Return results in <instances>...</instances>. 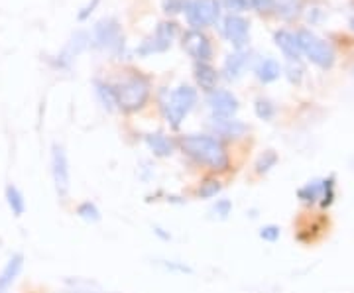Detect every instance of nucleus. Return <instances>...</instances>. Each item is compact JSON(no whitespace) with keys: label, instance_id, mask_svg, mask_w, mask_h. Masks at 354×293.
Segmentation results:
<instances>
[{"label":"nucleus","instance_id":"nucleus-1","mask_svg":"<svg viewBox=\"0 0 354 293\" xmlns=\"http://www.w3.org/2000/svg\"><path fill=\"white\" fill-rule=\"evenodd\" d=\"M181 152L197 166L207 167L215 173H223L230 169V155L225 144L209 134H187L179 142Z\"/></svg>","mask_w":354,"mask_h":293},{"label":"nucleus","instance_id":"nucleus-2","mask_svg":"<svg viewBox=\"0 0 354 293\" xmlns=\"http://www.w3.org/2000/svg\"><path fill=\"white\" fill-rule=\"evenodd\" d=\"M116 99H118V111L122 113H138L140 108L146 106L152 95L150 79L142 73H132L122 83L114 85Z\"/></svg>","mask_w":354,"mask_h":293},{"label":"nucleus","instance_id":"nucleus-3","mask_svg":"<svg viewBox=\"0 0 354 293\" xmlns=\"http://www.w3.org/2000/svg\"><path fill=\"white\" fill-rule=\"evenodd\" d=\"M195 104H197V89H193L189 85H179L162 102V111H164L167 124L177 130L185 120V116L195 108Z\"/></svg>","mask_w":354,"mask_h":293},{"label":"nucleus","instance_id":"nucleus-4","mask_svg":"<svg viewBox=\"0 0 354 293\" xmlns=\"http://www.w3.org/2000/svg\"><path fill=\"white\" fill-rule=\"evenodd\" d=\"M50 171L51 181L55 195L62 203H67L69 193H71V167H69V158L62 144H53L50 153Z\"/></svg>","mask_w":354,"mask_h":293},{"label":"nucleus","instance_id":"nucleus-5","mask_svg":"<svg viewBox=\"0 0 354 293\" xmlns=\"http://www.w3.org/2000/svg\"><path fill=\"white\" fill-rule=\"evenodd\" d=\"M295 38L301 53L311 59V64H315L321 69H330L335 65V50L325 39H321L309 30H299Z\"/></svg>","mask_w":354,"mask_h":293},{"label":"nucleus","instance_id":"nucleus-6","mask_svg":"<svg viewBox=\"0 0 354 293\" xmlns=\"http://www.w3.org/2000/svg\"><path fill=\"white\" fill-rule=\"evenodd\" d=\"M187 22L193 30H201L205 26L215 24L221 16V2L218 0H191L187 4Z\"/></svg>","mask_w":354,"mask_h":293},{"label":"nucleus","instance_id":"nucleus-7","mask_svg":"<svg viewBox=\"0 0 354 293\" xmlns=\"http://www.w3.org/2000/svg\"><path fill=\"white\" fill-rule=\"evenodd\" d=\"M176 36H177L176 22H162V24H158V28H156L153 38L146 39V41H144L136 51H138V55L162 53V51L171 48V41H174Z\"/></svg>","mask_w":354,"mask_h":293},{"label":"nucleus","instance_id":"nucleus-8","mask_svg":"<svg viewBox=\"0 0 354 293\" xmlns=\"http://www.w3.org/2000/svg\"><path fill=\"white\" fill-rule=\"evenodd\" d=\"M207 102L213 113V118H234L241 108L239 99L227 89H215L213 93H209Z\"/></svg>","mask_w":354,"mask_h":293},{"label":"nucleus","instance_id":"nucleus-9","mask_svg":"<svg viewBox=\"0 0 354 293\" xmlns=\"http://www.w3.org/2000/svg\"><path fill=\"white\" fill-rule=\"evenodd\" d=\"M223 32L228 41L239 51L250 41V24L239 14H228L225 18V24H223Z\"/></svg>","mask_w":354,"mask_h":293},{"label":"nucleus","instance_id":"nucleus-10","mask_svg":"<svg viewBox=\"0 0 354 293\" xmlns=\"http://www.w3.org/2000/svg\"><path fill=\"white\" fill-rule=\"evenodd\" d=\"M183 50L189 53L191 57H195L197 62H209L211 55H213V48H211V41L209 38L203 34L201 30H189L185 32L183 36Z\"/></svg>","mask_w":354,"mask_h":293},{"label":"nucleus","instance_id":"nucleus-11","mask_svg":"<svg viewBox=\"0 0 354 293\" xmlns=\"http://www.w3.org/2000/svg\"><path fill=\"white\" fill-rule=\"evenodd\" d=\"M95 41L101 48L109 50H118L122 46V34H120V24L114 18H104L95 26Z\"/></svg>","mask_w":354,"mask_h":293},{"label":"nucleus","instance_id":"nucleus-12","mask_svg":"<svg viewBox=\"0 0 354 293\" xmlns=\"http://www.w3.org/2000/svg\"><path fill=\"white\" fill-rule=\"evenodd\" d=\"M24 264L26 258L22 252H16L6 260V264L0 270V293H8L12 290V285L24 270Z\"/></svg>","mask_w":354,"mask_h":293},{"label":"nucleus","instance_id":"nucleus-13","mask_svg":"<svg viewBox=\"0 0 354 293\" xmlns=\"http://www.w3.org/2000/svg\"><path fill=\"white\" fill-rule=\"evenodd\" d=\"M213 130L218 138H227V140H239L246 134L248 126L236 120V118H213Z\"/></svg>","mask_w":354,"mask_h":293},{"label":"nucleus","instance_id":"nucleus-14","mask_svg":"<svg viewBox=\"0 0 354 293\" xmlns=\"http://www.w3.org/2000/svg\"><path fill=\"white\" fill-rule=\"evenodd\" d=\"M4 201H6V207L10 211V215L14 218H22L28 211V203H26V195L24 191L14 185V183H8L4 187Z\"/></svg>","mask_w":354,"mask_h":293},{"label":"nucleus","instance_id":"nucleus-15","mask_svg":"<svg viewBox=\"0 0 354 293\" xmlns=\"http://www.w3.org/2000/svg\"><path fill=\"white\" fill-rule=\"evenodd\" d=\"M146 146L148 150L156 155V158H169L171 153L176 152L177 144L169 136H165L162 132H153V134H148L146 138Z\"/></svg>","mask_w":354,"mask_h":293},{"label":"nucleus","instance_id":"nucleus-16","mask_svg":"<svg viewBox=\"0 0 354 293\" xmlns=\"http://www.w3.org/2000/svg\"><path fill=\"white\" fill-rule=\"evenodd\" d=\"M195 81L197 85L201 87L207 95L213 93L215 89H218V71H216L213 65L205 64V62H197L195 64Z\"/></svg>","mask_w":354,"mask_h":293},{"label":"nucleus","instance_id":"nucleus-17","mask_svg":"<svg viewBox=\"0 0 354 293\" xmlns=\"http://www.w3.org/2000/svg\"><path fill=\"white\" fill-rule=\"evenodd\" d=\"M274 41L278 46L281 53L290 59V62H297L301 57V50H299V44H297V38L288 32V30H279L274 34Z\"/></svg>","mask_w":354,"mask_h":293},{"label":"nucleus","instance_id":"nucleus-18","mask_svg":"<svg viewBox=\"0 0 354 293\" xmlns=\"http://www.w3.org/2000/svg\"><path fill=\"white\" fill-rule=\"evenodd\" d=\"M248 62H250L248 53L236 51V53H232V55H228L227 57L225 67H223V73H225V77H227L228 81H236V79H241V77L244 75V71H246V67H248Z\"/></svg>","mask_w":354,"mask_h":293},{"label":"nucleus","instance_id":"nucleus-19","mask_svg":"<svg viewBox=\"0 0 354 293\" xmlns=\"http://www.w3.org/2000/svg\"><path fill=\"white\" fill-rule=\"evenodd\" d=\"M279 75H281V65L276 59H272V57L262 59L260 64L256 65V77L264 85H270V83L278 81Z\"/></svg>","mask_w":354,"mask_h":293},{"label":"nucleus","instance_id":"nucleus-20","mask_svg":"<svg viewBox=\"0 0 354 293\" xmlns=\"http://www.w3.org/2000/svg\"><path fill=\"white\" fill-rule=\"evenodd\" d=\"M321 195H323V179H313V181H307L304 187L297 189V199L307 207L311 205H319L321 201Z\"/></svg>","mask_w":354,"mask_h":293},{"label":"nucleus","instance_id":"nucleus-21","mask_svg":"<svg viewBox=\"0 0 354 293\" xmlns=\"http://www.w3.org/2000/svg\"><path fill=\"white\" fill-rule=\"evenodd\" d=\"M223 193V183L221 179L216 178H205L197 185V191H195V197L201 199V201H213L218 195Z\"/></svg>","mask_w":354,"mask_h":293},{"label":"nucleus","instance_id":"nucleus-22","mask_svg":"<svg viewBox=\"0 0 354 293\" xmlns=\"http://www.w3.org/2000/svg\"><path fill=\"white\" fill-rule=\"evenodd\" d=\"M75 215L81 220L88 223V225H95V223H99L102 218L101 209H99V205L95 203V201H81L75 207Z\"/></svg>","mask_w":354,"mask_h":293},{"label":"nucleus","instance_id":"nucleus-23","mask_svg":"<svg viewBox=\"0 0 354 293\" xmlns=\"http://www.w3.org/2000/svg\"><path fill=\"white\" fill-rule=\"evenodd\" d=\"M95 87H97V95H99V99H101L102 106H104L106 111H118V99H116V89H114V85L97 81Z\"/></svg>","mask_w":354,"mask_h":293},{"label":"nucleus","instance_id":"nucleus-24","mask_svg":"<svg viewBox=\"0 0 354 293\" xmlns=\"http://www.w3.org/2000/svg\"><path fill=\"white\" fill-rule=\"evenodd\" d=\"M278 153L274 152V150H266L258 160H256V164H254V167H256V173L258 176H266L268 171H272L274 167H276V164H278Z\"/></svg>","mask_w":354,"mask_h":293},{"label":"nucleus","instance_id":"nucleus-25","mask_svg":"<svg viewBox=\"0 0 354 293\" xmlns=\"http://www.w3.org/2000/svg\"><path fill=\"white\" fill-rule=\"evenodd\" d=\"M335 199H337V181L330 176V178L323 179V195H321L319 207L321 209H329L330 205L335 203Z\"/></svg>","mask_w":354,"mask_h":293},{"label":"nucleus","instance_id":"nucleus-26","mask_svg":"<svg viewBox=\"0 0 354 293\" xmlns=\"http://www.w3.org/2000/svg\"><path fill=\"white\" fill-rule=\"evenodd\" d=\"M254 113L256 116L260 118V120H272L274 116H276V106H274V102L268 101V99H256L254 101Z\"/></svg>","mask_w":354,"mask_h":293},{"label":"nucleus","instance_id":"nucleus-27","mask_svg":"<svg viewBox=\"0 0 354 293\" xmlns=\"http://www.w3.org/2000/svg\"><path fill=\"white\" fill-rule=\"evenodd\" d=\"M211 213H213V217L218 218V220H227V218L232 215V201L227 199V197L216 199L215 205L211 207Z\"/></svg>","mask_w":354,"mask_h":293},{"label":"nucleus","instance_id":"nucleus-28","mask_svg":"<svg viewBox=\"0 0 354 293\" xmlns=\"http://www.w3.org/2000/svg\"><path fill=\"white\" fill-rule=\"evenodd\" d=\"M258 236L264 240V243H278L279 236H281V229H279L278 225H264L262 229L258 230Z\"/></svg>","mask_w":354,"mask_h":293},{"label":"nucleus","instance_id":"nucleus-29","mask_svg":"<svg viewBox=\"0 0 354 293\" xmlns=\"http://www.w3.org/2000/svg\"><path fill=\"white\" fill-rule=\"evenodd\" d=\"M286 71H288L286 75H288L290 83H293V85H299L301 83V79H304V67L297 64V62H291Z\"/></svg>","mask_w":354,"mask_h":293},{"label":"nucleus","instance_id":"nucleus-30","mask_svg":"<svg viewBox=\"0 0 354 293\" xmlns=\"http://www.w3.org/2000/svg\"><path fill=\"white\" fill-rule=\"evenodd\" d=\"M187 0H164V10L167 14H177L181 10H187Z\"/></svg>","mask_w":354,"mask_h":293},{"label":"nucleus","instance_id":"nucleus-31","mask_svg":"<svg viewBox=\"0 0 354 293\" xmlns=\"http://www.w3.org/2000/svg\"><path fill=\"white\" fill-rule=\"evenodd\" d=\"M162 266H164L169 274H193V270H191L187 264L174 262V260H169V262H162Z\"/></svg>","mask_w":354,"mask_h":293},{"label":"nucleus","instance_id":"nucleus-32","mask_svg":"<svg viewBox=\"0 0 354 293\" xmlns=\"http://www.w3.org/2000/svg\"><path fill=\"white\" fill-rule=\"evenodd\" d=\"M223 6L230 12H244V10H248L250 2L248 0H223Z\"/></svg>","mask_w":354,"mask_h":293},{"label":"nucleus","instance_id":"nucleus-33","mask_svg":"<svg viewBox=\"0 0 354 293\" xmlns=\"http://www.w3.org/2000/svg\"><path fill=\"white\" fill-rule=\"evenodd\" d=\"M248 2H250V6H252L254 10H258V12H266V10H270L274 6V0H248Z\"/></svg>","mask_w":354,"mask_h":293},{"label":"nucleus","instance_id":"nucleus-34","mask_svg":"<svg viewBox=\"0 0 354 293\" xmlns=\"http://www.w3.org/2000/svg\"><path fill=\"white\" fill-rule=\"evenodd\" d=\"M97 4H99V0H93L88 6H85V8H83V12H79V20H87L88 14L95 10V6H97Z\"/></svg>","mask_w":354,"mask_h":293},{"label":"nucleus","instance_id":"nucleus-35","mask_svg":"<svg viewBox=\"0 0 354 293\" xmlns=\"http://www.w3.org/2000/svg\"><path fill=\"white\" fill-rule=\"evenodd\" d=\"M153 234H158V236L164 238V240H169V238H171V234H169V232H164V229H160V227H153Z\"/></svg>","mask_w":354,"mask_h":293},{"label":"nucleus","instance_id":"nucleus-36","mask_svg":"<svg viewBox=\"0 0 354 293\" xmlns=\"http://www.w3.org/2000/svg\"><path fill=\"white\" fill-rule=\"evenodd\" d=\"M351 30H353V32H354V18H353V20H351Z\"/></svg>","mask_w":354,"mask_h":293}]
</instances>
